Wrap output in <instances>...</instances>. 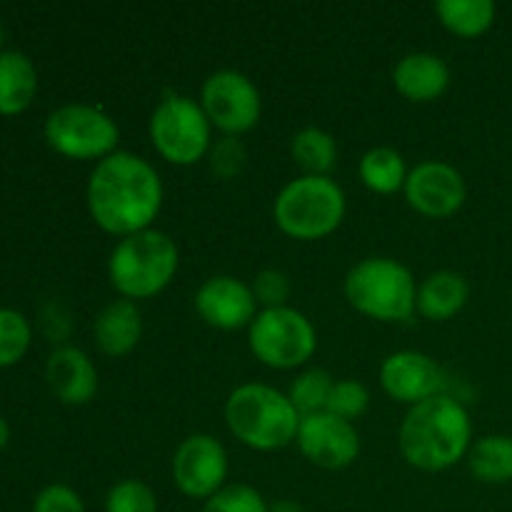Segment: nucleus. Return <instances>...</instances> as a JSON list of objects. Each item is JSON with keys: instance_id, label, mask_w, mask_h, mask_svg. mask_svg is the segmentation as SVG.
Instances as JSON below:
<instances>
[{"instance_id": "1", "label": "nucleus", "mask_w": 512, "mask_h": 512, "mask_svg": "<svg viewBox=\"0 0 512 512\" xmlns=\"http://www.w3.org/2000/svg\"><path fill=\"white\" fill-rule=\"evenodd\" d=\"M163 205V183L148 160L133 153L108 155L88 180V210L98 228L110 235L143 233Z\"/></svg>"}, {"instance_id": "2", "label": "nucleus", "mask_w": 512, "mask_h": 512, "mask_svg": "<svg viewBox=\"0 0 512 512\" xmlns=\"http://www.w3.org/2000/svg\"><path fill=\"white\" fill-rule=\"evenodd\" d=\"M470 418L450 395H435L413 405L400 425V453L413 468L440 473L458 463L470 448Z\"/></svg>"}, {"instance_id": "3", "label": "nucleus", "mask_w": 512, "mask_h": 512, "mask_svg": "<svg viewBox=\"0 0 512 512\" xmlns=\"http://www.w3.org/2000/svg\"><path fill=\"white\" fill-rule=\"evenodd\" d=\"M225 420L235 438L253 450H278L298 438L303 415L288 395L260 383L240 385L225 403Z\"/></svg>"}, {"instance_id": "4", "label": "nucleus", "mask_w": 512, "mask_h": 512, "mask_svg": "<svg viewBox=\"0 0 512 512\" xmlns=\"http://www.w3.org/2000/svg\"><path fill=\"white\" fill-rule=\"evenodd\" d=\"M178 245L160 230H143L128 235L115 245L108 263L113 288L128 300H145L158 295L178 273Z\"/></svg>"}, {"instance_id": "5", "label": "nucleus", "mask_w": 512, "mask_h": 512, "mask_svg": "<svg viewBox=\"0 0 512 512\" xmlns=\"http://www.w3.org/2000/svg\"><path fill=\"white\" fill-rule=\"evenodd\" d=\"M345 298L368 318L398 323L415 313L418 285L413 273L398 260L368 258L345 278Z\"/></svg>"}, {"instance_id": "6", "label": "nucleus", "mask_w": 512, "mask_h": 512, "mask_svg": "<svg viewBox=\"0 0 512 512\" xmlns=\"http://www.w3.org/2000/svg\"><path fill=\"white\" fill-rule=\"evenodd\" d=\"M345 215V195L325 175H303L280 190L275 223L295 240H320L333 233Z\"/></svg>"}, {"instance_id": "7", "label": "nucleus", "mask_w": 512, "mask_h": 512, "mask_svg": "<svg viewBox=\"0 0 512 512\" xmlns=\"http://www.w3.org/2000/svg\"><path fill=\"white\" fill-rule=\"evenodd\" d=\"M45 140L55 153L70 160H105L120 140L118 125L90 105H63L45 120Z\"/></svg>"}, {"instance_id": "8", "label": "nucleus", "mask_w": 512, "mask_h": 512, "mask_svg": "<svg viewBox=\"0 0 512 512\" xmlns=\"http://www.w3.org/2000/svg\"><path fill=\"white\" fill-rule=\"evenodd\" d=\"M250 350L263 365L290 370L303 365L315 353V328L293 308H270L255 315L248 335Z\"/></svg>"}, {"instance_id": "9", "label": "nucleus", "mask_w": 512, "mask_h": 512, "mask_svg": "<svg viewBox=\"0 0 512 512\" xmlns=\"http://www.w3.org/2000/svg\"><path fill=\"white\" fill-rule=\"evenodd\" d=\"M150 140L173 165H193L210 150V120L200 103L170 95L150 118Z\"/></svg>"}, {"instance_id": "10", "label": "nucleus", "mask_w": 512, "mask_h": 512, "mask_svg": "<svg viewBox=\"0 0 512 512\" xmlns=\"http://www.w3.org/2000/svg\"><path fill=\"white\" fill-rule=\"evenodd\" d=\"M200 108L208 115L210 125L225 135L238 138L248 133L260 120V93L253 80L235 70H218L210 75L200 93Z\"/></svg>"}, {"instance_id": "11", "label": "nucleus", "mask_w": 512, "mask_h": 512, "mask_svg": "<svg viewBox=\"0 0 512 512\" xmlns=\"http://www.w3.org/2000/svg\"><path fill=\"white\" fill-rule=\"evenodd\" d=\"M228 478V453L213 435H190L173 458V480L188 498H213Z\"/></svg>"}, {"instance_id": "12", "label": "nucleus", "mask_w": 512, "mask_h": 512, "mask_svg": "<svg viewBox=\"0 0 512 512\" xmlns=\"http://www.w3.org/2000/svg\"><path fill=\"white\" fill-rule=\"evenodd\" d=\"M298 445L310 463L328 470L348 468L360 453V438L353 423L325 410L300 420Z\"/></svg>"}, {"instance_id": "13", "label": "nucleus", "mask_w": 512, "mask_h": 512, "mask_svg": "<svg viewBox=\"0 0 512 512\" xmlns=\"http://www.w3.org/2000/svg\"><path fill=\"white\" fill-rule=\"evenodd\" d=\"M405 198L410 208L425 218H450L465 203L463 175L448 163L428 160L410 170L405 180Z\"/></svg>"}, {"instance_id": "14", "label": "nucleus", "mask_w": 512, "mask_h": 512, "mask_svg": "<svg viewBox=\"0 0 512 512\" xmlns=\"http://www.w3.org/2000/svg\"><path fill=\"white\" fill-rule=\"evenodd\" d=\"M195 308L210 328L240 330L255 320L258 300L245 283L230 275H218L200 285L195 295Z\"/></svg>"}, {"instance_id": "15", "label": "nucleus", "mask_w": 512, "mask_h": 512, "mask_svg": "<svg viewBox=\"0 0 512 512\" xmlns=\"http://www.w3.org/2000/svg\"><path fill=\"white\" fill-rule=\"evenodd\" d=\"M380 383H383L385 393L398 403L418 405L440 395L443 373L428 355L403 350L385 360L383 370H380Z\"/></svg>"}, {"instance_id": "16", "label": "nucleus", "mask_w": 512, "mask_h": 512, "mask_svg": "<svg viewBox=\"0 0 512 512\" xmlns=\"http://www.w3.org/2000/svg\"><path fill=\"white\" fill-rule=\"evenodd\" d=\"M45 380L55 398L65 405H85L98 390L95 365L83 350L58 348L45 365Z\"/></svg>"}, {"instance_id": "17", "label": "nucleus", "mask_w": 512, "mask_h": 512, "mask_svg": "<svg viewBox=\"0 0 512 512\" xmlns=\"http://www.w3.org/2000/svg\"><path fill=\"white\" fill-rule=\"evenodd\" d=\"M95 345L108 358H123L138 345L143 333V318L133 300L120 298L105 305L93 325Z\"/></svg>"}, {"instance_id": "18", "label": "nucleus", "mask_w": 512, "mask_h": 512, "mask_svg": "<svg viewBox=\"0 0 512 512\" xmlns=\"http://www.w3.org/2000/svg\"><path fill=\"white\" fill-rule=\"evenodd\" d=\"M400 95L415 103L438 100L450 85V70L443 58L433 53H410L398 63L393 73Z\"/></svg>"}, {"instance_id": "19", "label": "nucleus", "mask_w": 512, "mask_h": 512, "mask_svg": "<svg viewBox=\"0 0 512 512\" xmlns=\"http://www.w3.org/2000/svg\"><path fill=\"white\" fill-rule=\"evenodd\" d=\"M38 93L33 60L20 50L0 53V115H20Z\"/></svg>"}, {"instance_id": "20", "label": "nucleus", "mask_w": 512, "mask_h": 512, "mask_svg": "<svg viewBox=\"0 0 512 512\" xmlns=\"http://www.w3.org/2000/svg\"><path fill=\"white\" fill-rule=\"evenodd\" d=\"M468 295L470 290L463 275L440 270V273H433L423 280V285L418 288L415 308L428 320H450L463 310V305L468 303Z\"/></svg>"}, {"instance_id": "21", "label": "nucleus", "mask_w": 512, "mask_h": 512, "mask_svg": "<svg viewBox=\"0 0 512 512\" xmlns=\"http://www.w3.org/2000/svg\"><path fill=\"white\" fill-rule=\"evenodd\" d=\"M435 13L450 33L460 38H478L493 25L495 5L490 0H440Z\"/></svg>"}, {"instance_id": "22", "label": "nucleus", "mask_w": 512, "mask_h": 512, "mask_svg": "<svg viewBox=\"0 0 512 512\" xmlns=\"http://www.w3.org/2000/svg\"><path fill=\"white\" fill-rule=\"evenodd\" d=\"M470 470L478 480L490 485H503L512 480V438L488 435L470 450Z\"/></svg>"}, {"instance_id": "23", "label": "nucleus", "mask_w": 512, "mask_h": 512, "mask_svg": "<svg viewBox=\"0 0 512 512\" xmlns=\"http://www.w3.org/2000/svg\"><path fill=\"white\" fill-rule=\"evenodd\" d=\"M360 180L365 183V188H370L378 195H390L398 193L400 188H405V163L400 158L398 150L393 148H373L363 155L360 160Z\"/></svg>"}, {"instance_id": "24", "label": "nucleus", "mask_w": 512, "mask_h": 512, "mask_svg": "<svg viewBox=\"0 0 512 512\" xmlns=\"http://www.w3.org/2000/svg\"><path fill=\"white\" fill-rule=\"evenodd\" d=\"M338 148L333 135L320 128H305L293 138V160L308 175H325L333 170Z\"/></svg>"}, {"instance_id": "25", "label": "nucleus", "mask_w": 512, "mask_h": 512, "mask_svg": "<svg viewBox=\"0 0 512 512\" xmlns=\"http://www.w3.org/2000/svg\"><path fill=\"white\" fill-rule=\"evenodd\" d=\"M335 380L330 378L325 370H305L303 375H298L290 388V403L295 405L300 415H315V413H323L328 408V398H330V390H333Z\"/></svg>"}, {"instance_id": "26", "label": "nucleus", "mask_w": 512, "mask_h": 512, "mask_svg": "<svg viewBox=\"0 0 512 512\" xmlns=\"http://www.w3.org/2000/svg\"><path fill=\"white\" fill-rule=\"evenodd\" d=\"M30 323L23 313L10 308H0V368L20 363L30 348Z\"/></svg>"}, {"instance_id": "27", "label": "nucleus", "mask_w": 512, "mask_h": 512, "mask_svg": "<svg viewBox=\"0 0 512 512\" xmlns=\"http://www.w3.org/2000/svg\"><path fill=\"white\" fill-rule=\"evenodd\" d=\"M105 512H158V500L140 480H123L110 488Z\"/></svg>"}, {"instance_id": "28", "label": "nucleus", "mask_w": 512, "mask_h": 512, "mask_svg": "<svg viewBox=\"0 0 512 512\" xmlns=\"http://www.w3.org/2000/svg\"><path fill=\"white\" fill-rule=\"evenodd\" d=\"M370 403V395L368 388L358 380H340V383L333 385L330 390V398H328V408L325 413L330 415H338L343 420H355L368 410Z\"/></svg>"}, {"instance_id": "29", "label": "nucleus", "mask_w": 512, "mask_h": 512, "mask_svg": "<svg viewBox=\"0 0 512 512\" xmlns=\"http://www.w3.org/2000/svg\"><path fill=\"white\" fill-rule=\"evenodd\" d=\"M203 512H270L263 495L250 485H228L205 503Z\"/></svg>"}, {"instance_id": "30", "label": "nucleus", "mask_w": 512, "mask_h": 512, "mask_svg": "<svg viewBox=\"0 0 512 512\" xmlns=\"http://www.w3.org/2000/svg\"><path fill=\"white\" fill-rule=\"evenodd\" d=\"M245 160H248L245 145L233 135H225L210 148V168L220 180H233L235 175L243 173Z\"/></svg>"}, {"instance_id": "31", "label": "nucleus", "mask_w": 512, "mask_h": 512, "mask_svg": "<svg viewBox=\"0 0 512 512\" xmlns=\"http://www.w3.org/2000/svg\"><path fill=\"white\" fill-rule=\"evenodd\" d=\"M253 295L265 310L270 308H285V300L290 295V280L288 275L280 270H260L253 280Z\"/></svg>"}, {"instance_id": "32", "label": "nucleus", "mask_w": 512, "mask_h": 512, "mask_svg": "<svg viewBox=\"0 0 512 512\" xmlns=\"http://www.w3.org/2000/svg\"><path fill=\"white\" fill-rule=\"evenodd\" d=\"M33 512H85L83 500L68 485H48L35 498Z\"/></svg>"}, {"instance_id": "33", "label": "nucleus", "mask_w": 512, "mask_h": 512, "mask_svg": "<svg viewBox=\"0 0 512 512\" xmlns=\"http://www.w3.org/2000/svg\"><path fill=\"white\" fill-rule=\"evenodd\" d=\"M8 440H10V428H8V423H5L3 415H0V450L8 445Z\"/></svg>"}, {"instance_id": "34", "label": "nucleus", "mask_w": 512, "mask_h": 512, "mask_svg": "<svg viewBox=\"0 0 512 512\" xmlns=\"http://www.w3.org/2000/svg\"><path fill=\"white\" fill-rule=\"evenodd\" d=\"M270 512H303V510H300V505L290 503V500H283V503L275 505V508L270 510Z\"/></svg>"}, {"instance_id": "35", "label": "nucleus", "mask_w": 512, "mask_h": 512, "mask_svg": "<svg viewBox=\"0 0 512 512\" xmlns=\"http://www.w3.org/2000/svg\"><path fill=\"white\" fill-rule=\"evenodd\" d=\"M3 38H5V28H3V23H0V45H3Z\"/></svg>"}]
</instances>
